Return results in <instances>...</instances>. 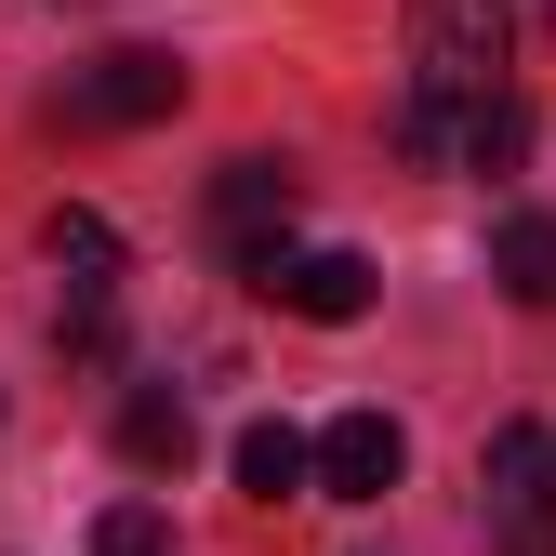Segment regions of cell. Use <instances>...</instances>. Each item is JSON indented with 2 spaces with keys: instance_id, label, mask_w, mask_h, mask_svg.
Segmentation results:
<instances>
[{
  "instance_id": "6da1fadb",
  "label": "cell",
  "mask_w": 556,
  "mask_h": 556,
  "mask_svg": "<svg viewBox=\"0 0 556 556\" xmlns=\"http://www.w3.org/2000/svg\"><path fill=\"white\" fill-rule=\"evenodd\" d=\"M504 0H410V93L425 106H491L504 93Z\"/></svg>"
},
{
  "instance_id": "7a4b0ae2",
  "label": "cell",
  "mask_w": 556,
  "mask_h": 556,
  "mask_svg": "<svg viewBox=\"0 0 556 556\" xmlns=\"http://www.w3.org/2000/svg\"><path fill=\"white\" fill-rule=\"evenodd\" d=\"M186 106V66L173 53H93L80 80H66V132H147V119H173Z\"/></svg>"
},
{
  "instance_id": "3957f363",
  "label": "cell",
  "mask_w": 556,
  "mask_h": 556,
  "mask_svg": "<svg viewBox=\"0 0 556 556\" xmlns=\"http://www.w3.org/2000/svg\"><path fill=\"white\" fill-rule=\"evenodd\" d=\"M292 213H305L292 160H226V173H213V239H226L239 278H252L265 252H292Z\"/></svg>"
},
{
  "instance_id": "277c9868",
  "label": "cell",
  "mask_w": 556,
  "mask_h": 556,
  "mask_svg": "<svg viewBox=\"0 0 556 556\" xmlns=\"http://www.w3.org/2000/svg\"><path fill=\"white\" fill-rule=\"evenodd\" d=\"M397 464H410V438L384 425V410H331V425L305 438V491H318V504H384Z\"/></svg>"
},
{
  "instance_id": "5b68a950",
  "label": "cell",
  "mask_w": 556,
  "mask_h": 556,
  "mask_svg": "<svg viewBox=\"0 0 556 556\" xmlns=\"http://www.w3.org/2000/svg\"><path fill=\"white\" fill-rule=\"evenodd\" d=\"M491 517H504V556H556V425L491 438Z\"/></svg>"
},
{
  "instance_id": "8992f818",
  "label": "cell",
  "mask_w": 556,
  "mask_h": 556,
  "mask_svg": "<svg viewBox=\"0 0 556 556\" xmlns=\"http://www.w3.org/2000/svg\"><path fill=\"white\" fill-rule=\"evenodd\" d=\"M252 292H265L278 318L344 331V318H371V252H265V265H252Z\"/></svg>"
},
{
  "instance_id": "52a82bcc",
  "label": "cell",
  "mask_w": 556,
  "mask_h": 556,
  "mask_svg": "<svg viewBox=\"0 0 556 556\" xmlns=\"http://www.w3.org/2000/svg\"><path fill=\"white\" fill-rule=\"evenodd\" d=\"M40 252H53V278H66V318H93V305L119 292V226H106V213H53Z\"/></svg>"
},
{
  "instance_id": "ba28073f",
  "label": "cell",
  "mask_w": 556,
  "mask_h": 556,
  "mask_svg": "<svg viewBox=\"0 0 556 556\" xmlns=\"http://www.w3.org/2000/svg\"><path fill=\"white\" fill-rule=\"evenodd\" d=\"M186 451H199L186 397H173V384H132V397H119V464H132V477H186Z\"/></svg>"
},
{
  "instance_id": "9c48e42d",
  "label": "cell",
  "mask_w": 556,
  "mask_h": 556,
  "mask_svg": "<svg viewBox=\"0 0 556 556\" xmlns=\"http://www.w3.org/2000/svg\"><path fill=\"white\" fill-rule=\"evenodd\" d=\"M491 278L517 305H556V213H504L491 226Z\"/></svg>"
},
{
  "instance_id": "30bf717a",
  "label": "cell",
  "mask_w": 556,
  "mask_h": 556,
  "mask_svg": "<svg viewBox=\"0 0 556 556\" xmlns=\"http://www.w3.org/2000/svg\"><path fill=\"white\" fill-rule=\"evenodd\" d=\"M239 491H252V504H292V491H305V438L278 425V410L239 425Z\"/></svg>"
},
{
  "instance_id": "8fae6325",
  "label": "cell",
  "mask_w": 556,
  "mask_h": 556,
  "mask_svg": "<svg viewBox=\"0 0 556 556\" xmlns=\"http://www.w3.org/2000/svg\"><path fill=\"white\" fill-rule=\"evenodd\" d=\"M93 556H173L160 504H106V517H93Z\"/></svg>"
}]
</instances>
